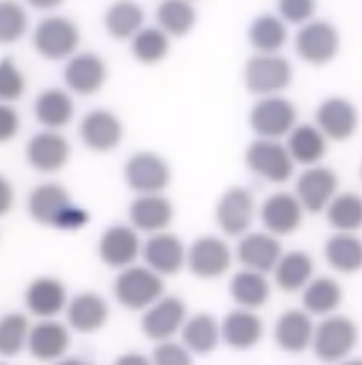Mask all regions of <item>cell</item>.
Segmentation results:
<instances>
[{
    "label": "cell",
    "instance_id": "cell-1",
    "mask_svg": "<svg viewBox=\"0 0 362 365\" xmlns=\"http://www.w3.org/2000/svg\"><path fill=\"white\" fill-rule=\"evenodd\" d=\"M117 302L128 311H148L163 298V279L150 267L132 265L117 274L113 285Z\"/></svg>",
    "mask_w": 362,
    "mask_h": 365
},
{
    "label": "cell",
    "instance_id": "cell-2",
    "mask_svg": "<svg viewBox=\"0 0 362 365\" xmlns=\"http://www.w3.org/2000/svg\"><path fill=\"white\" fill-rule=\"evenodd\" d=\"M243 83L254 96H278L293 83V66L280 55H254L243 68Z\"/></svg>",
    "mask_w": 362,
    "mask_h": 365
},
{
    "label": "cell",
    "instance_id": "cell-3",
    "mask_svg": "<svg viewBox=\"0 0 362 365\" xmlns=\"http://www.w3.org/2000/svg\"><path fill=\"white\" fill-rule=\"evenodd\" d=\"M80 43V31L78 26L63 16H50L41 20L35 26L33 33V48L39 57L48 61H63L72 59L76 55V48Z\"/></svg>",
    "mask_w": 362,
    "mask_h": 365
},
{
    "label": "cell",
    "instance_id": "cell-4",
    "mask_svg": "<svg viewBox=\"0 0 362 365\" xmlns=\"http://www.w3.org/2000/svg\"><path fill=\"white\" fill-rule=\"evenodd\" d=\"M358 344V327L345 315H328L314 327L312 350L326 363L345 361Z\"/></svg>",
    "mask_w": 362,
    "mask_h": 365
},
{
    "label": "cell",
    "instance_id": "cell-5",
    "mask_svg": "<svg viewBox=\"0 0 362 365\" xmlns=\"http://www.w3.org/2000/svg\"><path fill=\"white\" fill-rule=\"evenodd\" d=\"M250 126L258 140H280L297 126V109L282 96L260 98L250 111Z\"/></svg>",
    "mask_w": 362,
    "mask_h": 365
},
{
    "label": "cell",
    "instance_id": "cell-6",
    "mask_svg": "<svg viewBox=\"0 0 362 365\" xmlns=\"http://www.w3.org/2000/svg\"><path fill=\"white\" fill-rule=\"evenodd\" d=\"M341 48L339 31L324 20H312L299 26L295 35V53L310 66H326L334 61Z\"/></svg>",
    "mask_w": 362,
    "mask_h": 365
},
{
    "label": "cell",
    "instance_id": "cell-7",
    "mask_svg": "<svg viewBox=\"0 0 362 365\" xmlns=\"http://www.w3.org/2000/svg\"><path fill=\"white\" fill-rule=\"evenodd\" d=\"M124 180L139 196H156L171 180L169 163L154 153H137L124 165Z\"/></svg>",
    "mask_w": 362,
    "mask_h": 365
},
{
    "label": "cell",
    "instance_id": "cell-8",
    "mask_svg": "<svg viewBox=\"0 0 362 365\" xmlns=\"http://www.w3.org/2000/svg\"><path fill=\"white\" fill-rule=\"evenodd\" d=\"M245 163L269 182H287L295 170V161L278 140H254L245 150Z\"/></svg>",
    "mask_w": 362,
    "mask_h": 365
},
{
    "label": "cell",
    "instance_id": "cell-9",
    "mask_svg": "<svg viewBox=\"0 0 362 365\" xmlns=\"http://www.w3.org/2000/svg\"><path fill=\"white\" fill-rule=\"evenodd\" d=\"M339 190V176L334 170L326 165L306 168L297 182H295V196L304 211L321 213L328 209V205L334 200Z\"/></svg>",
    "mask_w": 362,
    "mask_h": 365
},
{
    "label": "cell",
    "instance_id": "cell-10",
    "mask_svg": "<svg viewBox=\"0 0 362 365\" xmlns=\"http://www.w3.org/2000/svg\"><path fill=\"white\" fill-rule=\"evenodd\" d=\"M187 322V307L176 296H163L142 317V331L148 339L161 344L169 341L176 333L183 331Z\"/></svg>",
    "mask_w": 362,
    "mask_h": 365
},
{
    "label": "cell",
    "instance_id": "cell-11",
    "mask_svg": "<svg viewBox=\"0 0 362 365\" xmlns=\"http://www.w3.org/2000/svg\"><path fill=\"white\" fill-rule=\"evenodd\" d=\"M254 213H256L254 198L243 187H230L228 192H223L215 207L217 226L223 231V235L230 237H239L247 233V228L254 222Z\"/></svg>",
    "mask_w": 362,
    "mask_h": 365
},
{
    "label": "cell",
    "instance_id": "cell-12",
    "mask_svg": "<svg viewBox=\"0 0 362 365\" xmlns=\"http://www.w3.org/2000/svg\"><path fill=\"white\" fill-rule=\"evenodd\" d=\"M98 255L105 265L111 269L132 267L137 257L142 255V242L132 226L113 224L102 233L98 242Z\"/></svg>",
    "mask_w": 362,
    "mask_h": 365
},
{
    "label": "cell",
    "instance_id": "cell-13",
    "mask_svg": "<svg viewBox=\"0 0 362 365\" xmlns=\"http://www.w3.org/2000/svg\"><path fill=\"white\" fill-rule=\"evenodd\" d=\"M233 263V252L223 240L204 235L196 240L187 250V265L189 272L198 279H217L228 272Z\"/></svg>",
    "mask_w": 362,
    "mask_h": 365
},
{
    "label": "cell",
    "instance_id": "cell-14",
    "mask_svg": "<svg viewBox=\"0 0 362 365\" xmlns=\"http://www.w3.org/2000/svg\"><path fill=\"white\" fill-rule=\"evenodd\" d=\"M72 157V146L57 130H41L33 135L26 144V161L33 170L50 174L68 165Z\"/></svg>",
    "mask_w": 362,
    "mask_h": 365
},
{
    "label": "cell",
    "instance_id": "cell-15",
    "mask_svg": "<svg viewBox=\"0 0 362 365\" xmlns=\"http://www.w3.org/2000/svg\"><path fill=\"white\" fill-rule=\"evenodd\" d=\"M80 140L82 144L94 153H111L122 144L124 137V124L122 120L107 111V109H94L89 111L80 122Z\"/></svg>",
    "mask_w": 362,
    "mask_h": 365
},
{
    "label": "cell",
    "instance_id": "cell-16",
    "mask_svg": "<svg viewBox=\"0 0 362 365\" xmlns=\"http://www.w3.org/2000/svg\"><path fill=\"white\" fill-rule=\"evenodd\" d=\"M360 115L353 103L341 96L326 98L316 107V128H319L328 140L345 142L358 130Z\"/></svg>",
    "mask_w": 362,
    "mask_h": 365
},
{
    "label": "cell",
    "instance_id": "cell-17",
    "mask_svg": "<svg viewBox=\"0 0 362 365\" xmlns=\"http://www.w3.org/2000/svg\"><path fill=\"white\" fill-rule=\"evenodd\" d=\"M63 78L68 89L74 94L94 96L107 83V63L96 53H78L68 61Z\"/></svg>",
    "mask_w": 362,
    "mask_h": 365
},
{
    "label": "cell",
    "instance_id": "cell-18",
    "mask_svg": "<svg viewBox=\"0 0 362 365\" xmlns=\"http://www.w3.org/2000/svg\"><path fill=\"white\" fill-rule=\"evenodd\" d=\"M260 220L269 235L274 237H284L295 233L302 220H304V209L297 200L295 194L289 192H278L269 196L262 207H260Z\"/></svg>",
    "mask_w": 362,
    "mask_h": 365
},
{
    "label": "cell",
    "instance_id": "cell-19",
    "mask_svg": "<svg viewBox=\"0 0 362 365\" xmlns=\"http://www.w3.org/2000/svg\"><path fill=\"white\" fill-rule=\"evenodd\" d=\"M282 244L269 233H247L237 246V259L245 269L267 274L274 272L282 259Z\"/></svg>",
    "mask_w": 362,
    "mask_h": 365
},
{
    "label": "cell",
    "instance_id": "cell-20",
    "mask_svg": "<svg viewBox=\"0 0 362 365\" xmlns=\"http://www.w3.org/2000/svg\"><path fill=\"white\" fill-rule=\"evenodd\" d=\"M142 255L152 272L159 277H169V274H178L187 265V248L176 235L171 233H159L152 235L144 248Z\"/></svg>",
    "mask_w": 362,
    "mask_h": 365
},
{
    "label": "cell",
    "instance_id": "cell-21",
    "mask_svg": "<svg viewBox=\"0 0 362 365\" xmlns=\"http://www.w3.org/2000/svg\"><path fill=\"white\" fill-rule=\"evenodd\" d=\"M24 304L35 317L53 319L63 309H68V289L55 277H39L26 287Z\"/></svg>",
    "mask_w": 362,
    "mask_h": 365
},
{
    "label": "cell",
    "instance_id": "cell-22",
    "mask_svg": "<svg viewBox=\"0 0 362 365\" xmlns=\"http://www.w3.org/2000/svg\"><path fill=\"white\" fill-rule=\"evenodd\" d=\"M312 337H314L312 315H308L304 309L284 311L274 327V339L278 348L291 354H299L312 348Z\"/></svg>",
    "mask_w": 362,
    "mask_h": 365
},
{
    "label": "cell",
    "instance_id": "cell-23",
    "mask_svg": "<svg viewBox=\"0 0 362 365\" xmlns=\"http://www.w3.org/2000/svg\"><path fill=\"white\" fill-rule=\"evenodd\" d=\"M128 217L134 231L159 235L174 222V205L161 194L137 196L128 209Z\"/></svg>",
    "mask_w": 362,
    "mask_h": 365
},
{
    "label": "cell",
    "instance_id": "cell-24",
    "mask_svg": "<svg viewBox=\"0 0 362 365\" xmlns=\"http://www.w3.org/2000/svg\"><path fill=\"white\" fill-rule=\"evenodd\" d=\"M70 331L65 324L55 322V319H43V322L31 327V335H28V352L37 359V361H59L65 356L68 348H70Z\"/></svg>",
    "mask_w": 362,
    "mask_h": 365
},
{
    "label": "cell",
    "instance_id": "cell-25",
    "mask_svg": "<svg viewBox=\"0 0 362 365\" xmlns=\"http://www.w3.org/2000/svg\"><path fill=\"white\" fill-rule=\"evenodd\" d=\"M265 324L260 315L247 309L230 311L221 322V341L235 350H250L260 344Z\"/></svg>",
    "mask_w": 362,
    "mask_h": 365
},
{
    "label": "cell",
    "instance_id": "cell-26",
    "mask_svg": "<svg viewBox=\"0 0 362 365\" xmlns=\"http://www.w3.org/2000/svg\"><path fill=\"white\" fill-rule=\"evenodd\" d=\"M72 196L59 182H41L28 194V215L43 226H53L61 217V213L72 207Z\"/></svg>",
    "mask_w": 362,
    "mask_h": 365
},
{
    "label": "cell",
    "instance_id": "cell-27",
    "mask_svg": "<svg viewBox=\"0 0 362 365\" xmlns=\"http://www.w3.org/2000/svg\"><path fill=\"white\" fill-rule=\"evenodd\" d=\"M109 319V304L96 292H82L68 302V324L76 333H96Z\"/></svg>",
    "mask_w": 362,
    "mask_h": 365
},
{
    "label": "cell",
    "instance_id": "cell-28",
    "mask_svg": "<svg viewBox=\"0 0 362 365\" xmlns=\"http://www.w3.org/2000/svg\"><path fill=\"white\" fill-rule=\"evenodd\" d=\"M287 150L295 163L314 168L328 155V137L316 128V124H297L289 133Z\"/></svg>",
    "mask_w": 362,
    "mask_h": 365
},
{
    "label": "cell",
    "instance_id": "cell-29",
    "mask_svg": "<svg viewBox=\"0 0 362 365\" xmlns=\"http://www.w3.org/2000/svg\"><path fill=\"white\" fill-rule=\"evenodd\" d=\"M33 113L41 126L59 133V128L68 126L74 118V101L65 89L59 87L43 89L35 98Z\"/></svg>",
    "mask_w": 362,
    "mask_h": 365
},
{
    "label": "cell",
    "instance_id": "cell-30",
    "mask_svg": "<svg viewBox=\"0 0 362 365\" xmlns=\"http://www.w3.org/2000/svg\"><path fill=\"white\" fill-rule=\"evenodd\" d=\"M180 337L191 354H211L221 341V322L211 313L191 315L180 331Z\"/></svg>",
    "mask_w": 362,
    "mask_h": 365
},
{
    "label": "cell",
    "instance_id": "cell-31",
    "mask_svg": "<svg viewBox=\"0 0 362 365\" xmlns=\"http://www.w3.org/2000/svg\"><path fill=\"white\" fill-rule=\"evenodd\" d=\"M312 272H314V263L312 259L302 252V250H293L282 255V259L278 261L274 274H276V285L287 292H304L306 285L312 281Z\"/></svg>",
    "mask_w": 362,
    "mask_h": 365
},
{
    "label": "cell",
    "instance_id": "cell-32",
    "mask_svg": "<svg viewBox=\"0 0 362 365\" xmlns=\"http://www.w3.org/2000/svg\"><path fill=\"white\" fill-rule=\"evenodd\" d=\"M326 261L341 274H356L362 269V240L351 233H336L324 246Z\"/></svg>",
    "mask_w": 362,
    "mask_h": 365
},
{
    "label": "cell",
    "instance_id": "cell-33",
    "mask_svg": "<svg viewBox=\"0 0 362 365\" xmlns=\"http://www.w3.org/2000/svg\"><path fill=\"white\" fill-rule=\"evenodd\" d=\"M230 296L239 304V309L256 311L267 304L271 296V287H269V281L265 279V274L241 269L230 281Z\"/></svg>",
    "mask_w": 362,
    "mask_h": 365
},
{
    "label": "cell",
    "instance_id": "cell-34",
    "mask_svg": "<svg viewBox=\"0 0 362 365\" xmlns=\"http://www.w3.org/2000/svg\"><path fill=\"white\" fill-rule=\"evenodd\" d=\"M341 302H343V289L330 277L312 279L302 294V304L308 315L328 317L341 307Z\"/></svg>",
    "mask_w": 362,
    "mask_h": 365
},
{
    "label": "cell",
    "instance_id": "cell-35",
    "mask_svg": "<svg viewBox=\"0 0 362 365\" xmlns=\"http://www.w3.org/2000/svg\"><path fill=\"white\" fill-rule=\"evenodd\" d=\"M247 37L258 55H278V51L289 39V31L282 18L265 14L250 24Z\"/></svg>",
    "mask_w": 362,
    "mask_h": 365
},
{
    "label": "cell",
    "instance_id": "cell-36",
    "mask_svg": "<svg viewBox=\"0 0 362 365\" xmlns=\"http://www.w3.org/2000/svg\"><path fill=\"white\" fill-rule=\"evenodd\" d=\"M326 220L336 233H356L362 228V196L353 192L336 194L326 209Z\"/></svg>",
    "mask_w": 362,
    "mask_h": 365
},
{
    "label": "cell",
    "instance_id": "cell-37",
    "mask_svg": "<svg viewBox=\"0 0 362 365\" xmlns=\"http://www.w3.org/2000/svg\"><path fill=\"white\" fill-rule=\"evenodd\" d=\"M105 29L113 39H132L144 29V9L137 3H113L105 14Z\"/></svg>",
    "mask_w": 362,
    "mask_h": 365
},
{
    "label": "cell",
    "instance_id": "cell-38",
    "mask_svg": "<svg viewBox=\"0 0 362 365\" xmlns=\"http://www.w3.org/2000/svg\"><path fill=\"white\" fill-rule=\"evenodd\" d=\"M196 20L198 16H196L193 5L185 3V0H165L156 9L159 29L167 33L169 37H183L191 33V29L196 26Z\"/></svg>",
    "mask_w": 362,
    "mask_h": 365
},
{
    "label": "cell",
    "instance_id": "cell-39",
    "mask_svg": "<svg viewBox=\"0 0 362 365\" xmlns=\"http://www.w3.org/2000/svg\"><path fill=\"white\" fill-rule=\"evenodd\" d=\"M130 51L139 63L156 66L169 53V35L163 33L159 26H144L130 39Z\"/></svg>",
    "mask_w": 362,
    "mask_h": 365
},
{
    "label": "cell",
    "instance_id": "cell-40",
    "mask_svg": "<svg viewBox=\"0 0 362 365\" xmlns=\"http://www.w3.org/2000/svg\"><path fill=\"white\" fill-rule=\"evenodd\" d=\"M31 335V322L24 313H7L0 317V356L20 354Z\"/></svg>",
    "mask_w": 362,
    "mask_h": 365
},
{
    "label": "cell",
    "instance_id": "cell-41",
    "mask_svg": "<svg viewBox=\"0 0 362 365\" xmlns=\"http://www.w3.org/2000/svg\"><path fill=\"white\" fill-rule=\"evenodd\" d=\"M28 29V18L22 5L3 0L0 3V43L9 46L24 37Z\"/></svg>",
    "mask_w": 362,
    "mask_h": 365
},
{
    "label": "cell",
    "instance_id": "cell-42",
    "mask_svg": "<svg viewBox=\"0 0 362 365\" xmlns=\"http://www.w3.org/2000/svg\"><path fill=\"white\" fill-rule=\"evenodd\" d=\"M26 91V78L11 57L0 59V103L11 105Z\"/></svg>",
    "mask_w": 362,
    "mask_h": 365
},
{
    "label": "cell",
    "instance_id": "cell-43",
    "mask_svg": "<svg viewBox=\"0 0 362 365\" xmlns=\"http://www.w3.org/2000/svg\"><path fill=\"white\" fill-rule=\"evenodd\" d=\"M152 365H193V354L183 346V341H161L154 346Z\"/></svg>",
    "mask_w": 362,
    "mask_h": 365
},
{
    "label": "cell",
    "instance_id": "cell-44",
    "mask_svg": "<svg viewBox=\"0 0 362 365\" xmlns=\"http://www.w3.org/2000/svg\"><path fill=\"white\" fill-rule=\"evenodd\" d=\"M278 9H280L282 22H289V24L304 26L312 22V16H314L312 0H282V3H278Z\"/></svg>",
    "mask_w": 362,
    "mask_h": 365
},
{
    "label": "cell",
    "instance_id": "cell-45",
    "mask_svg": "<svg viewBox=\"0 0 362 365\" xmlns=\"http://www.w3.org/2000/svg\"><path fill=\"white\" fill-rule=\"evenodd\" d=\"M20 133V113L11 107L0 103V144L11 142Z\"/></svg>",
    "mask_w": 362,
    "mask_h": 365
},
{
    "label": "cell",
    "instance_id": "cell-46",
    "mask_svg": "<svg viewBox=\"0 0 362 365\" xmlns=\"http://www.w3.org/2000/svg\"><path fill=\"white\" fill-rule=\"evenodd\" d=\"M89 222V213L85 211V209H80V207H76V205H72V207H68L63 213H61V217L57 220V224H55V228H59V231H78V228H82L85 224Z\"/></svg>",
    "mask_w": 362,
    "mask_h": 365
},
{
    "label": "cell",
    "instance_id": "cell-47",
    "mask_svg": "<svg viewBox=\"0 0 362 365\" xmlns=\"http://www.w3.org/2000/svg\"><path fill=\"white\" fill-rule=\"evenodd\" d=\"M14 202H16V192L11 187V182L0 174V217L11 211Z\"/></svg>",
    "mask_w": 362,
    "mask_h": 365
},
{
    "label": "cell",
    "instance_id": "cell-48",
    "mask_svg": "<svg viewBox=\"0 0 362 365\" xmlns=\"http://www.w3.org/2000/svg\"><path fill=\"white\" fill-rule=\"evenodd\" d=\"M113 365H152V361L139 352H126V354H119Z\"/></svg>",
    "mask_w": 362,
    "mask_h": 365
},
{
    "label": "cell",
    "instance_id": "cell-49",
    "mask_svg": "<svg viewBox=\"0 0 362 365\" xmlns=\"http://www.w3.org/2000/svg\"><path fill=\"white\" fill-rule=\"evenodd\" d=\"M55 365H94V363L92 361H85V359H76V356H63Z\"/></svg>",
    "mask_w": 362,
    "mask_h": 365
},
{
    "label": "cell",
    "instance_id": "cell-50",
    "mask_svg": "<svg viewBox=\"0 0 362 365\" xmlns=\"http://www.w3.org/2000/svg\"><path fill=\"white\" fill-rule=\"evenodd\" d=\"M31 7H35V9H55V7H59V3H57V0H43V3L33 0Z\"/></svg>",
    "mask_w": 362,
    "mask_h": 365
},
{
    "label": "cell",
    "instance_id": "cell-51",
    "mask_svg": "<svg viewBox=\"0 0 362 365\" xmlns=\"http://www.w3.org/2000/svg\"><path fill=\"white\" fill-rule=\"evenodd\" d=\"M339 365H362V359H345Z\"/></svg>",
    "mask_w": 362,
    "mask_h": 365
},
{
    "label": "cell",
    "instance_id": "cell-52",
    "mask_svg": "<svg viewBox=\"0 0 362 365\" xmlns=\"http://www.w3.org/2000/svg\"><path fill=\"white\" fill-rule=\"evenodd\" d=\"M360 176H362V168H360Z\"/></svg>",
    "mask_w": 362,
    "mask_h": 365
},
{
    "label": "cell",
    "instance_id": "cell-53",
    "mask_svg": "<svg viewBox=\"0 0 362 365\" xmlns=\"http://www.w3.org/2000/svg\"><path fill=\"white\" fill-rule=\"evenodd\" d=\"M0 365H5V363H0Z\"/></svg>",
    "mask_w": 362,
    "mask_h": 365
}]
</instances>
